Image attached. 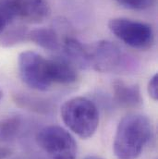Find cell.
I'll use <instances>...</instances> for the list:
<instances>
[{
	"instance_id": "1",
	"label": "cell",
	"mask_w": 158,
	"mask_h": 159,
	"mask_svg": "<svg viewBox=\"0 0 158 159\" xmlns=\"http://www.w3.org/2000/svg\"><path fill=\"white\" fill-rule=\"evenodd\" d=\"M153 137L151 120L142 114H129L119 121L113 143L118 159H137Z\"/></svg>"
},
{
	"instance_id": "2",
	"label": "cell",
	"mask_w": 158,
	"mask_h": 159,
	"mask_svg": "<svg viewBox=\"0 0 158 159\" xmlns=\"http://www.w3.org/2000/svg\"><path fill=\"white\" fill-rule=\"evenodd\" d=\"M60 116L64 124L84 140L93 137L99 126L98 108L87 97L76 96L67 100L61 107Z\"/></svg>"
},
{
	"instance_id": "3",
	"label": "cell",
	"mask_w": 158,
	"mask_h": 159,
	"mask_svg": "<svg viewBox=\"0 0 158 159\" xmlns=\"http://www.w3.org/2000/svg\"><path fill=\"white\" fill-rule=\"evenodd\" d=\"M88 51L90 68L96 71L120 72L136 69V62L112 42H97L91 48H88Z\"/></svg>"
},
{
	"instance_id": "4",
	"label": "cell",
	"mask_w": 158,
	"mask_h": 159,
	"mask_svg": "<svg viewBox=\"0 0 158 159\" xmlns=\"http://www.w3.org/2000/svg\"><path fill=\"white\" fill-rule=\"evenodd\" d=\"M40 148L50 159H77L78 147L73 136L58 125H49L36 134Z\"/></svg>"
},
{
	"instance_id": "5",
	"label": "cell",
	"mask_w": 158,
	"mask_h": 159,
	"mask_svg": "<svg viewBox=\"0 0 158 159\" xmlns=\"http://www.w3.org/2000/svg\"><path fill=\"white\" fill-rule=\"evenodd\" d=\"M18 70L21 80L34 90L44 92L54 84L50 59L34 51H25L20 54Z\"/></svg>"
},
{
	"instance_id": "6",
	"label": "cell",
	"mask_w": 158,
	"mask_h": 159,
	"mask_svg": "<svg viewBox=\"0 0 158 159\" xmlns=\"http://www.w3.org/2000/svg\"><path fill=\"white\" fill-rule=\"evenodd\" d=\"M110 32L127 45L136 49H147L154 43V31L148 23L127 18L109 20Z\"/></svg>"
},
{
	"instance_id": "7",
	"label": "cell",
	"mask_w": 158,
	"mask_h": 159,
	"mask_svg": "<svg viewBox=\"0 0 158 159\" xmlns=\"http://www.w3.org/2000/svg\"><path fill=\"white\" fill-rule=\"evenodd\" d=\"M18 18L26 22L38 24L44 21L50 15L47 0H9Z\"/></svg>"
},
{
	"instance_id": "8",
	"label": "cell",
	"mask_w": 158,
	"mask_h": 159,
	"mask_svg": "<svg viewBox=\"0 0 158 159\" xmlns=\"http://www.w3.org/2000/svg\"><path fill=\"white\" fill-rule=\"evenodd\" d=\"M114 99L124 108H137L142 104V96L138 84L127 83L117 80L113 82Z\"/></svg>"
},
{
	"instance_id": "9",
	"label": "cell",
	"mask_w": 158,
	"mask_h": 159,
	"mask_svg": "<svg viewBox=\"0 0 158 159\" xmlns=\"http://www.w3.org/2000/svg\"><path fill=\"white\" fill-rule=\"evenodd\" d=\"M63 51L67 60L79 69L85 70L90 67L89 51L80 42L74 38H67L63 44Z\"/></svg>"
},
{
	"instance_id": "10",
	"label": "cell",
	"mask_w": 158,
	"mask_h": 159,
	"mask_svg": "<svg viewBox=\"0 0 158 159\" xmlns=\"http://www.w3.org/2000/svg\"><path fill=\"white\" fill-rule=\"evenodd\" d=\"M50 67L53 83L70 84L78 79L74 66L65 58L50 59Z\"/></svg>"
},
{
	"instance_id": "11",
	"label": "cell",
	"mask_w": 158,
	"mask_h": 159,
	"mask_svg": "<svg viewBox=\"0 0 158 159\" xmlns=\"http://www.w3.org/2000/svg\"><path fill=\"white\" fill-rule=\"evenodd\" d=\"M28 40L45 50L56 51L60 48V42L56 33L49 28H37L28 32Z\"/></svg>"
},
{
	"instance_id": "12",
	"label": "cell",
	"mask_w": 158,
	"mask_h": 159,
	"mask_svg": "<svg viewBox=\"0 0 158 159\" xmlns=\"http://www.w3.org/2000/svg\"><path fill=\"white\" fill-rule=\"evenodd\" d=\"M23 121L20 117H10L0 123V139L2 141H12L21 132Z\"/></svg>"
},
{
	"instance_id": "13",
	"label": "cell",
	"mask_w": 158,
	"mask_h": 159,
	"mask_svg": "<svg viewBox=\"0 0 158 159\" xmlns=\"http://www.w3.org/2000/svg\"><path fill=\"white\" fill-rule=\"evenodd\" d=\"M28 40V30L25 27L12 28L9 31H5L0 34L1 46H12L16 43Z\"/></svg>"
},
{
	"instance_id": "14",
	"label": "cell",
	"mask_w": 158,
	"mask_h": 159,
	"mask_svg": "<svg viewBox=\"0 0 158 159\" xmlns=\"http://www.w3.org/2000/svg\"><path fill=\"white\" fill-rule=\"evenodd\" d=\"M18 18L9 0H0V34H2L13 20Z\"/></svg>"
},
{
	"instance_id": "15",
	"label": "cell",
	"mask_w": 158,
	"mask_h": 159,
	"mask_svg": "<svg viewBox=\"0 0 158 159\" xmlns=\"http://www.w3.org/2000/svg\"><path fill=\"white\" fill-rule=\"evenodd\" d=\"M116 1L119 5L125 8L133 9V10H142L151 7L154 0H116Z\"/></svg>"
},
{
	"instance_id": "16",
	"label": "cell",
	"mask_w": 158,
	"mask_h": 159,
	"mask_svg": "<svg viewBox=\"0 0 158 159\" xmlns=\"http://www.w3.org/2000/svg\"><path fill=\"white\" fill-rule=\"evenodd\" d=\"M148 93L150 97L154 101L158 100V74L156 73L153 75V77L149 80L148 86H147Z\"/></svg>"
},
{
	"instance_id": "17",
	"label": "cell",
	"mask_w": 158,
	"mask_h": 159,
	"mask_svg": "<svg viewBox=\"0 0 158 159\" xmlns=\"http://www.w3.org/2000/svg\"><path fill=\"white\" fill-rule=\"evenodd\" d=\"M10 155V152L6 149V148H1L0 147V159L6 158L7 157H8Z\"/></svg>"
},
{
	"instance_id": "18",
	"label": "cell",
	"mask_w": 158,
	"mask_h": 159,
	"mask_svg": "<svg viewBox=\"0 0 158 159\" xmlns=\"http://www.w3.org/2000/svg\"><path fill=\"white\" fill-rule=\"evenodd\" d=\"M83 159H104V158H102L101 157H98V156H87V157H85Z\"/></svg>"
},
{
	"instance_id": "19",
	"label": "cell",
	"mask_w": 158,
	"mask_h": 159,
	"mask_svg": "<svg viewBox=\"0 0 158 159\" xmlns=\"http://www.w3.org/2000/svg\"><path fill=\"white\" fill-rule=\"evenodd\" d=\"M1 95H2V94H1V92H0V98H1Z\"/></svg>"
},
{
	"instance_id": "20",
	"label": "cell",
	"mask_w": 158,
	"mask_h": 159,
	"mask_svg": "<svg viewBox=\"0 0 158 159\" xmlns=\"http://www.w3.org/2000/svg\"><path fill=\"white\" fill-rule=\"evenodd\" d=\"M35 159H39V158H35Z\"/></svg>"
}]
</instances>
